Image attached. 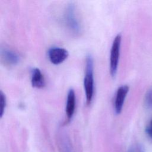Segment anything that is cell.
<instances>
[{"label": "cell", "instance_id": "cell-1", "mask_svg": "<svg viewBox=\"0 0 152 152\" xmlns=\"http://www.w3.org/2000/svg\"><path fill=\"white\" fill-rule=\"evenodd\" d=\"M84 88L86 96V104L91 103L94 96V62L91 55H88L86 59V69L84 78Z\"/></svg>", "mask_w": 152, "mask_h": 152}, {"label": "cell", "instance_id": "cell-2", "mask_svg": "<svg viewBox=\"0 0 152 152\" xmlns=\"http://www.w3.org/2000/svg\"><path fill=\"white\" fill-rule=\"evenodd\" d=\"M121 39L122 37L121 34H118V35H116L113 39L111 46L109 69L110 74L112 77H115L117 73L120 56Z\"/></svg>", "mask_w": 152, "mask_h": 152}, {"label": "cell", "instance_id": "cell-3", "mask_svg": "<svg viewBox=\"0 0 152 152\" xmlns=\"http://www.w3.org/2000/svg\"><path fill=\"white\" fill-rule=\"evenodd\" d=\"M64 21L67 28L73 34H78L81 31V26L75 14V6L68 4L64 14Z\"/></svg>", "mask_w": 152, "mask_h": 152}, {"label": "cell", "instance_id": "cell-4", "mask_svg": "<svg viewBox=\"0 0 152 152\" xmlns=\"http://www.w3.org/2000/svg\"><path fill=\"white\" fill-rule=\"evenodd\" d=\"M48 58L50 62L54 65H59L66 59L68 56V52L64 48L59 47H52L48 52Z\"/></svg>", "mask_w": 152, "mask_h": 152}, {"label": "cell", "instance_id": "cell-5", "mask_svg": "<svg viewBox=\"0 0 152 152\" xmlns=\"http://www.w3.org/2000/svg\"><path fill=\"white\" fill-rule=\"evenodd\" d=\"M128 91L129 87L127 85H122L118 88L114 102V110L116 115H119L121 113L125 99Z\"/></svg>", "mask_w": 152, "mask_h": 152}, {"label": "cell", "instance_id": "cell-6", "mask_svg": "<svg viewBox=\"0 0 152 152\" xmlns=\"http://www.w3.org/2000/svg\"><path fill=\"white\" fill-rule=\"evenodd\" d=\"M75 94L72 88L69 90L67 94V98L65 106V114L66 122H69L72 118L75 109Z\"/></svg>", "mask_w": 152, "mask_h": 152}, {"label": "cell", "instance_id": "cell-7", "mask_svg": "<svg viewBox=\"0 0 152 152\" xmlns=\"http://www.w3.org/2000/svg\"><path fill=\"white\" fill-rule=\"evenodd\" d=\"M1 55L3 61L10 65H15L20 61V56L15 51L6 48H1Z\"/></svg>", "mask_w": 152, "mask_h": 152}, {"label": "cell", "instance_id": "cell-8", "mask_svg": "<svg viewBox=\"0 0 152 152\" xmlns=\"http://www.w3.org/2000/svg\"><path fill=\"white\" fill-rule=\"evenodd\" d=\"M31 83L33 87L36 88H43L45 86V80L41 71L37 68H34L31 72Z\"/></svg>", "mask_w": 152, "mask_h": 152}, {"label": "cell", "instance_id": "cell-9", "mask_svg": "<svg viewBox=\"0 0 152 152\" xmlns=\"http://www.w3.org/2000/svg\"><path fill=\"white\" fill-rule=\"evenodd\" d=\"M144 105L147 109H152V88L148 90L144 96Z\"/></svg>", "mask_w": 152, "mask_h": 152}, {"label": "cell", "instance_id": "cell-10", "mask_svg": "<svg viewBox=\"0 0 152 152\" xmlns=\"http://www.w3.org/2000/svg\"><path fill=\"white\" fill-rule=\"evenodd\" d=\"M61 147L62 152H72L71 143L69 140L66 137L62 139L61 142Z\"/></svg>", "mask_w": 152, "mask_h": 152}, {"label": "cell", "instance_id": "cell-11", "mask_svg": "<svg viewBox=\"0 0 152 152\" xmlns=\"http://www.w3.org/2000/svg\"><path fill=\"white\" fill-rule=\"evenodd\" d=\"M0 104H1V118L2 117L4 113V111L5 110V107H6V97L5 96V94L3 93V92L2 91H1V93H0Z\"/></svg>", "mask_w": 152, "mask_h": 152}, {"label": "cell", "instance_id": "cell-12", "mask_svg": "<svg viewBox=\"0 0 152 152\" xmlns=\"http://www.w3.org/2000/svg\"><path fill=\"white\" fill-rule=\"evenodd\" d=\"M145 132L151 138H152V119L150 123V125L147 126L145 129Z\"/></svg>", "mask_w": 152, "mask_h": 152}, {"label": "cell", "instance_id": "cell-13", "mask_svg": "<svg viewBox=\"0 0 152 152\" xmlns=\"http://www.w3.org/2000/svg\"><path fill=\"white\" fill-rule=\"evenodd\" d=\"M129 152H135L132 149H131V150H130L129 151Z\"/></svg>", "mask_w": 152, "mask_h": 152}]
</instances>
